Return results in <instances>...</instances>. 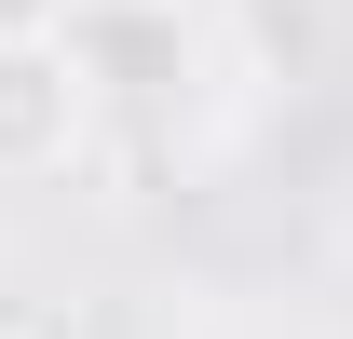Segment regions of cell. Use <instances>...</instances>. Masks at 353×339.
<instances>
[{"label": "cell", "instance_id": "1", "mask_svg": "<svg viewBox=\"0 0 353 339\" xmlns=\"http://www.w3.org/2000/svg\"><path fill=\"white\" fill-rule=\"evenodd\" d=\"M95 136V68L68 41H0V190L68 176Z\"/></svg>", "mask_w": 353, "mask_h": 339}, {"label": "cell", "instance_id": "2", "mask_svg": "<svg viewBox=\"0 0 353 339\" xmlns=\"http://www.w3.org/2000/svg\"><path fill=\"white\" fill-rule=\"evenodd\" d=\"M0 41H68V0H0Z\"/></svg>", "mask_w": 353, "mask_h": 339}, {"label": "cell", "instance_id": "3", "mask_svg": "<svg viewBox=\"0 0 353 339\" xmlns=\"http://www.w3.org/2000/svg\"><path fill=\"white\" fill-rule=\"evenodd\" d=\"M0 339H28V326H0Z\"/></svg>", "mask_w": 353, "mask_h": 339}]
</instances>
